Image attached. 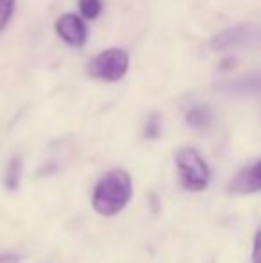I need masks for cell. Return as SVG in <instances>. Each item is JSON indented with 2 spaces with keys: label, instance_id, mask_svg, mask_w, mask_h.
I'll return each instance as SVG.
<instances>
[{
  "label": "cell",
  "instance_id": "cell-1",
  "mask_svg": "<svg viewBox=\"0 0 261 263\" xmlns=\"http://www.w3.org/2000/svg\"><path fill=\"white\" fill-rule=\"evenodd\" d=\"M132 195V181L126 170H111L93 188L91 204L102 217H113L127 206Z\"/></svg>",
  "mask_w": 261,
  "mask_h": 263
},
{
  "label": "cell",
  "instance_id": "cell-2",
  "mask_svg": "<svg viewBox=\"0 0 261 263\" xmlns=\"http://www.w3.org/2000/svg\"><path fill=\"white\" fill-rule=\"evenodd\" d=\"M175 163H177L181 183L186 190L202 192L208 188L209 179H211V170L197 149H193V147L179 149L175 154Z\"/></svg>",
  "mask_w": 261,
  "mask_h": 263
},
{
  "label": "cell",
  "instance_id": "cell-3",
  "mask_svg": "<svg viewBox=\"0 0 261 263\" xmlns=\"http://www.w3.org/2000/svg\"><path fill=\"white\" fill-rule=\"evenodd\" d=\"M129 70V54L118 47L102 50L90 63V73L95 79L115 83L120 81Z\"/></svg>",
  "mask_w": 261,
  "mask_h": 263
},
{
  "label": "cell",
  "instance_id": "cell-4",
  "mask_svg": "<svg viewBox=\"0 0 261 263\" xmlns=\"http://www.w3.org/2000/svg\"><path fill=\"white\" fill-rule=\"evenodd\" d=\"M256 42H258V27L252 24H240L218 32L211 40V49L218 52H229V50L242 49Z\"/></svg>",
  "mask_w": 261,
  "mask_h": 263
},
{
  "label": "cell",
  "instance_id": "cell-5",
  "mask_svg": "<svg viewBox=\"0 0 261 263\" xmlns=\"http://www.w3.org/2000/svg\"><path fill=\"white\" fill-rule=\"evenodd\" d=\"M56 32L59 34V38L63 40L66 45L70 47H83L86 43L88 38V29L84 25V22L81 20L77 14L66 13L63 16H59L56 20Z\"/></svg>",
  "mask_w": 261,
  "mask_h": 263
},
{
  "label": "cell",
  "instance_id": "cell-6",
  "mask_svg": "<svg viewBox=\"0 0 261 263\" xmlns=\"http://www.w3.org/2000/svg\"><path fill=\"white\" fill-rule=\"evenodd\" d=\"M261 188V165L259 161H254L252 165H247L233 177L229 183V192L233 194H256Z\"/></svg>",
  "mask_w": 261,
  "mask_h": 263
},
{
  "label": "cell",
  "instance_id": "cell-7",
  "mask_svg": "<svg viewBox=\"0 0 261 263\" xmlns=\"http://www.w3.org/2000/svg\"><path fill=\"white\" fill-rule=\"evenodd\" d=\"M211 122V111L208 106H195L186 113V124L193 129H204Z\"/></svg>",
  "mask_w": 261,
  "mask_h": 263
},
{
  "label": "cell",
  "instance_id": "cell-8",
  "mask_svg": "<svg viewBox=\"0 0 261 263\" xmlns=\"http://www.w3.org/2000/svg\"><path fill=\"white\" fill-rule=\"evenodd\" d=\"M20 172H22V161L18 158H13L6 172V186L9 190H16L18 188V184H20Z\"/></svg>",
  "mask_w": 261,
  "mask_h": 263
},
{
  "label": "cell",
  "instance_id": "cell-9",
  "mask_svg": "<svg viewBox=\"0 0 261 263\" xmlns=\"http://www.w3.org/2000/svg\"><path fill=\"white\" fill-rule=\"evenodd\" d=\"M79 11L86 20H95L102 13V0H79Z\"/></svg>",
  "mask_w": 261,
  "mask_h": 263
},
{
  "label": "cell",
  "instance_id": "cell-10",
  "mask_svg": "<svg viewBox=\"0 0 261 263\" xmlns=\"http://www.w3.org/2000/svg\"><path fill=\"white\" fill-rule=\"evenodd\" d=\"M14 6H16V0H0V32L9 24L14 13Z\"/></svg>",
  "mask_w": 261,
  "mask_h": 263
},
{
  "label": "cell",
  "instance_id": "cell-11",
  "mask_svg": "<svg viewBox=\"0 0 261 263\" xmlns=\"http://www.w3.org/2000/svg\"><path fill=\"white\" fill-rule=\"evenodd\" d=\"M161 131V120L157 115H150L147 118V124H145V136L147 138H156Z\"/></svg>",
  "mask_w": 261,
  "mask_h": 263
},
{
  "label": "cell",
  "instance_id": "cell-12",
  "mask_svg": "<svg viewBox=\"0 0 261 263\" xmlns=\"http://www.w3.org/2000/svg\"><path fill=\"white\" fill-rule=\"evenodd\" d=\"M254 254H252V263H259V233L254 236Z\"/></svg>",
  "mask_w": 261,
  "mask_h": 263
},
{
  "label": "cell",
  "instance_id": "cell-13",
  "mask_svg": "<svg viewBox=\"0 0 261 263\" xmlns=\"http://www.w3.org/2000/svg\"><path fill=\"white\" fill-rule=\"evenodd\" d=\"M0 263H20L16 254H0Z\"/></svg>",
  "mask_w": 261,
  "mask_h": 263
}]
</instances>
